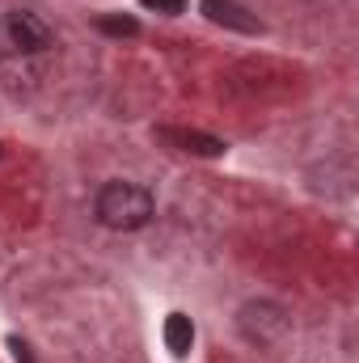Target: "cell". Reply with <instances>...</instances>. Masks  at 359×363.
<instances>
[{
  "instance_id": "obj_1",
  "label": "cell",
  "mask_w": 359,
  "mask_h": 363,
  "mask_svg": "<svg viewBox=\"0 0 359 363\" xmlns=\"http://www.w3.org/2000/svg\"><path fill=\"white\" fill-rule=\"evenodd\" d=\"M97 220L114 233H131V228H144L153 216H157V203L144 186L136 182H106L97 190Z\"/></svg>"
},
{
  "instance_id": "obj_2",
  "label": "cell",
  "mask_w": 359,
  "mask_h": 363,
  "mask_svg": "<svg viewBox=\"0 0 359 363\" xmlns=\"http://www.w3.org/2000/svg\"><path fill=\"white\" fill-rule=\"evenodd\" d=\"M9 38L17 51H47L51 47V26L34 13H9Z\"/></svg>"
},
{
  "instance_id": "obj_3",
  "label": "cell",
  "mask_w": 359,
  "mask_h": 363,
  "mask_svg": "<svg viewBox=\"0 0 359 363\" xmlns=\"http://www.w3.org/2000/svg\"><path fill=\"white\" fill-rule=\"evenodd\" d=\"M203 13H207V21L228 26V30H237V34H263V21H258L250 9H241L237 0H203Z\"/></svg>"
},
{
  "instance_id": "obj_4",
  "label": "cell",
  "mask_w": 359,
  "mask_h": 363,
  "mask_svg": "<svg viewBox=\"0 0 359 363\" xmlns=\"http://www.w3.org/2000/svg\"><path fill=\"white\" fill-rule=\"evenodd\" d=\"M161 140L178 144L182 152H194V157H220L224 152V140L207 135V131H186V127H161Z\"/></svg>"
},
{
  "instance_id": "obj_5",
  "label": "cell",
  "mask_w": 359,
  "mask_h": 363,
  "mask_svg": "<svg viewBox=\"0 0 359 363\" xmlns=\"http://www.w3.org/2000/svg\"><path fill=\"white\" fill-rule=\"evenodd\" d=\"M165 347H170V355H178V359L190 355V347H194V325H190L186 313H170V317H165Z\"/></svg>"
},
{
  "instance_id": "obj_6",
  "label": "cell",
  "mask_w": 359,
  "mask_h": 363,
  "mask_svg": "<svg viewBox=\"0 0 359 363\" xmlns=\"http://www.w3.org/2000/svg\"><path fill=\"white\" fill-rule=\"evenodd\" d=\"M97 30L110 34V38H136V34H140V21L127 17V13H101V17H97Z\"/></svg>"
},
{
  "instance_id": "obj_7",
  "label": "cell",
  "mask_w": 359,
  "mask_h": 363,
  "mask_svg": "<svg viewBox=\"0 0 359 363\" xmlns=\"http://www.w3.org/2000/svg\"><path fill=\"white\" fill-rule=\"evenodd\" d=\"M144 9H153V13H165V17H178L186 13V0H140Z\"/></svg>"
}]
</instances>
